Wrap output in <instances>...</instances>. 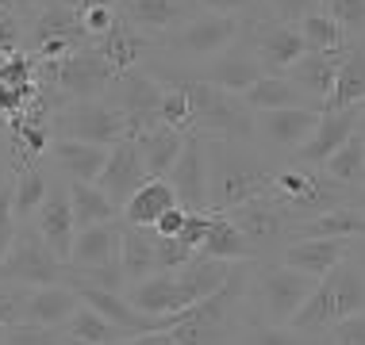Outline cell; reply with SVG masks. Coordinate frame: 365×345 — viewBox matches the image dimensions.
Segmentation results:
<instances>
[{"label":"cell","mask_w":365,"mask_h":345,"mask_svg":"<svg viewBox=\"0 0 365 345\" xmlns=\"http://www.w3.org/2000/svg\"><path fill=\"white\" fill-rule=\"evenodd\" d=\"M273 169H265L250 142L208 138V203L212 211H231L246 200L269 196Z\"/></svg>","instance_id":"cell-1"},{"label":"cell","mask_w":365,"mask_h":345,"mask_svg":"<svg viewBox=\"0 0 365 345\" xmlns=\"http://www.w3.org/2000/svg\"><path fill=\"white\" fill-rule=\"evenodd\" d=\"M312 276L289 269L281 261H254L250 280H246V299H250V319L254 322H269V327H289L296 319V311L308 303V295L315 292Z\"/></svg>","instance_id":"cell-2"},{"label":"cell","mask_w":365,"mask_h":345,"mask_svg":"<svg viewBox=\"0 0 365 345\" xmlns=\"http://www.w3.org/2000/svg\"><path fill=\"white\" fill-rule=\"evenodd\" d=\"M177 81L189 92L196 134L223 138V142H250L254 138V112L242 104V96H231L208 81H196V77H177Z\"/></svg>","instance_id":"cell-3"},{"label":"cell","mask_w":365,"mask_h":345,"mask_svg":"<svg viewBox=\"0 0 365 345\" xmlns=\"http://www.w3.org/2000/svg\"><path fill=\"white\" fill-rule=\"evenodd\" d=\"M115 77L120 73H115L112 62L93 43L73 51V54H66V58H58V62H38V81L46 88H54V92H62L66 104L70 100H101L108 88H112Z\"/></svg>","instance_id":"cell-4"},{"label":"cell","mask_w":365,"mask_h":345,"mask_svg":"<svg viewBox=\"0 0 365 345\" xmlns=\"http://www.w3.org/2000/svg\"><path fill=\"white\" fill-rule=\"evenodd\" d=\"M242 19L235 16H215V12H200L189 23H181L177 31L154 38V46H162L173 58H196V62H212L215 54L231 51L242 38Z\"/></svg>","instance_id":"cell-5"},{"label":"cell","mask_w":365,"mask_h":345,"mask_svg":"<svg viewBox=\"0 0 365 345\" xmlns=\"http://www.w3.org/2000/svg\"><path fill=\"white\" fill-rule=\"evenodd\" d=\"M51 138H73V142L112 150L115 142L127 138V123L104 96L101 100H70V104H58L51 120Z\"/></svg>","instance_id":"cell-6"},{"label":"cell","mask_w":365,"mask_h":345,"mask_svg":"<svg viewBox=\"0 0 365 345\" xmlns=\"http://www.w3.org/2000/svg\"><path fill=\"white\" fill-rule=\"evenodd\" d=\"M0 280L19 284V288H43V284H62L66 265L51 253V245L38 238L31 223L16 226V238L8 245L4 261H0Z\"/></svg>","instance_id":"cell-7"},{"label":"cell","mask_w":365,"mask_h":345,"mask_svg":"<svg viewBox=\"0 0 365 345\" xmlns=\"http://www.w3.org/2000/svg\"><path fill=\"white\" fill-rule=\"evenodd\" d=\"M162 92H165V85L158 81L150 69H127V73H120L112 81L104 100L123 115L127 138H139L150 127H162Z\"/></svg>","instance_id":"cell-8"},{"label":"cell","mask_w":365,"mask_h":345,"mask_svg":"<svg viewBox=\"0 0 365 345\" xmlns=\"http://www.w3.org/2000/svg\"><path fill=\"white\" fill-rule=\"evenodd\" d=\"M88 46V35L81 27V12L70 8L66 0H51L31 19V58L38 62H58V58Z\"/></svg>","instance_id":"cell-9"},{"label":"cell","mask_w":365,"mask_h":345,"mask_svg":"<svg viewBox=\"0 0 365 345\" xmlns=\"http://www.w3.org/2000/svg\"><path fill=\"white\" fill-rule=\"evenodd\" d=\"M227 219L242 230V238L250 242L254 258H262V253H269L273 245H289L292 242V215L284 211V207L273 200V196H258V200H246L239 207H231V211H223Z\"/></svg>","instance_id":"cell-10"},{"label":"cell","mask_w":365,"mask_h":345,"mask_svg":"<svg viewBox=\"0 0 365 345\" xmlns=\"http://www.w3.org/2000/svg\"><path fill=\"white\" fill-rule=\"evenodd\" d=\"M242 35L250 38V54L258 58V65L265 73H289V65L304 58V38L296 23L254 19V23L242 27Z\"/></svg>","instance_id":"cell-11"},{"label":"cell","mask_w":365,"mask_h":345,"mask_svg":"<svg viewBox=\"0 0 365 345\" xmlns=\"http://www.w3.org/2000/svg\"><path fill=\"white\" fill-rule=\"evenodd\" d=\"M170 189L177 192V203L185 211H212L208 203V138L204 134H185V150L170 169Z\"/></svg>","instance_id":"cell-12"},{"label":"cell","mask_w":365,"mask_h":345,"mask_svg":"<svg viewBox=\"0 0 365 345\" xmlns=\"http://www.w3.org/2000/svg\"><path fill=\"white\" fill-rule=\"evenodd\" d=\"M146 181H150V173H146V161H143L139 146H135V138H123V142H115L112 150H108L104 173L96 176V189L123 211V203L131 200Z\"/></svg>","instance_id":"cell-13"},{"label":"cell","mask_w":365,"mask_h":345,"mask_svg":"<svg viewBox=\"0 0 365 345\" xmlns=\"http://www.w3.org/2000/svg\"><path fill=\"white\" fill-rule=\"evenodd\" d=\"M323 107H281V112H262L254 115V138L277 150H300L312 138L315 123H319Z\"/></svg>","instance_id":"cell-14"},{"label":"cell","mask_w":365,"mask_h":345,"mask_svg":"<svg viewBox=\"0 0 365 345\" xmlns=\"http://www.w3.org/2000/svg\"><path fill=\"white\" fill-rule=\"evenodd\" d=\"M31 226L38 230V238L51 245V253L62 265H70L73 253V238H77V223H73V207H70V189L66 184H54L46 203L38 207V215L31 219Z\"/></svg>","instance_id":"cell-15"},{"label":"cell","mask_w":365,"mask_h":345,"mask_svg":"<svg viewBox=\"0 0 365 345\" xmlns=\"http://www.w3.org/2000/svg\"><path fill=\"white\" fill-rule=\"evenodd\" d=\"M192 16H200V4H196V0H123V19L150 38H162V35L177 31V27L189 23Z\"/></svg>","instance_id":"cell-16"},{"label":"cell","mask_w":365,"mask_h":345,"mask_svg":"<svg viewBox=\"0 0 365 345\" xmlns=\"http://www.w3.org/2000/svg\"><path fill=\"white\" fill-rule=\"evenodd\" d=\"M358 120H361L358 107H346V112H323L319 123H315V131H312V138L292 157L300 165L323 169V165H327V157H334V150H339V146L346 142L354 131H358Z\"/></svg>","instance_id":"cell-17"},{"label":"cell","mask_w":365,"mask_h":345,"mask_svg":"<svg viewBox=\"0 0 365 345\" xmlns=\"http://www.w3.org/2000/svg\"><path fill=\"white\" fill-rule=\"evenodd\" d=\"M81 311V295H77L73 284H43V288H31L27 295V311L24 322L27 327H43V330H66V322Z\"/></svg>","instance_id":"cell-18"},{"label":"cell","mask_w":365,"mask_h":345,"mask_svg":"<svg viewBox=\"0 0 365 345\" xmlns=\"http://www.w3.org/2000/svg\"><path fill=\"white\" fill-rule=\"evenodd\" d=\"M112 265H120V219L101 226H81L66 269L93 272V269H112Z\"/></svg>","instance_id":"cell-19"},{"label":"cell","mask_w":365,"mask_h":345,"mask_svg":"<svg viewBox=\"0 0 365 345\" xmlns=\"http://www.w3.org/2000/svg\"><path fill=\"white\" fill-rule=\"evenodd\" d=\"M46 161H51L70 184L73 181L77 184H96V176L104 173V161H108V146H88V142H73V138H51Z\"/></svg>","instance_id":"cell-20"},{"label":"cell","mask_w":365,"mask_h":345,"mask_svg":"<svg viewBox=\"0 0 365 345\" xmlns=\"http://www.w3.org/2000/svg\"><path fill=\"white\" fill-rule=\"evenodd\" d=\"M258 77H265V69L258 65V58L250 54V46H246V51L242 46H231V51L215 54L212 62L196 73V81H208V85L223 88V92H231V96H242Z\"/></svg>","instance_id":"cell-21"},{"label":"cell","mask_w":365,"mask_h":345,"mask_svg":"<svg viewBox=\"0 0 365 345\" xmlns=\"http://www.w3.org/2000/svg\"><path fill=\"white\" fill-rule=\"evenodd\" d=\"M350 242H339V238H296V242H289L281 250V265H289V269L312 276V280H323L334 265L346 261Z\"/></svg>","instance_id":"cell-22"},{"label":"cell","mask_w":365,"mask_h":345,"mask_svg":"<svg viewBox=\"0 0 365 345\" xmlns=\"http://www.w3.org/2000/svg\"><path fill=\"white\" fill-rule=\"evenodd\" d=\"M342 54H346V51H342ZM342 54H308V51H304V58H300V62H292L284 77L296 85V92H300L308 104L327 107L331 92H334V77H339Z\"/></svg>","instance_id":"cell-23"},{"label":"cell","mask_w":365,"mask_h":345,"mask_svg":"<svg viewBox=\"0 0 365 345\" xmlns=\"http://www.w3.org/2000/svg\"><path fill=\"white\" fill-rule=\"evenodd\" d=\"M120 269L127 284L158 276V234L150 226H131L120 219Z\"/></svg>","instance_id":"cell-24"},{"label":"cell","mask_w":365,"mask_h":345,"mask_svg":"<svg viewBox=\"0 0 365 345\" xmlns=\"http://www.w3.org/2000/svg\"><path fill=\"white\" fill-rule=\"evenodd\" d=\"M51 189H54V184H51V169H46V157L19 165L16 176H12V189H8V200H12L16 223H31L35 215H38V207L46 203Z\"/></svg>","instance_id":"cell-25"},{"label":"cell","mask_w":365,"mask_h":345,"mask_svg":"<svg viewBox=\"0 0 365 345\" xmlns=\"http://www.w3.org/2000/svg\"><path fill=\"white\" fill-rule=\"evenodd\" d=\"M296 238H339V242H350V238H365V207L358 203H342L334 211H323L315 219H304L292 226V242Z\"/></svg>","instance_id":"cell-26"},{"label":"cell","mask_w":365,"mask_h":345,"mask_svg":"<svg viewBox=\"0 0 365 345\" xmlns=\"http://www.w3.org/2000/svg\"><path fill=\"white\" fill-rule=\"evenodd\" d=\"M365 104V43L350 38L346 54L339 62V77H334V92L323 112H346V107Z\"/></svg>","instance_id":"cell-27"},{"label":"cell","mask_w":365,"mask_h":345,"mask_svg":"<svg viewBox=\"0 0 365 345\" xmlns=\"http://www.w3.org/2000/svg\"><path fill=\"white\" fill-rule=\"evenodd\" d=\"M93 46L108 58V62H112L115 73H127V69H139V62L154 51V38L143 35L139 27H131L127 19H120V27L108 31L104 38H96Z\"/></svg>","instance_id":"cell-28"},{"label":"cell","mask_w":365,"mask_h":345,"mask_svg":"<svg viewBox=\"0 0 365 345\" xmlns=\"http://www.w3.org/2000/svg\"><path fill=\"white\" fill-rule=\"evenodd\" d=\"M173 207H181V203H177V192L170 189V181H158V176H150V181H146L143 189L123 203L120 219L131 223V226H154L165 211H173Z\"/></svg>","instance_id":"cell-29"},{"label":"cell","mask_w":365,"mask_h":345,"mask_svg":"<svg viewBox=\"0 0 365 345\" xmlns=\"http://www.w3.org/2000/svg\"><path fill=\"white\" fill-rule=\"evenodd\" d=\"M339 307H334V292H331V284L327 280H319L315 284V292L308 295V303H304L300 311H296V319L289 322L292 330H300L304 338H312V341H323L327 334L339 327Z\"/></svg>","instance_id":"cell-30"},{"label":"cell","mask_w":365,"mask_h":345,"mask_svg":"<svg viewBox=\"0 0 365 345\" xmlns=\"http://www.w3.org/2000/svg\"><path fill=\"white\" fill-rule=\"evenodd\" d=\"M135 146H139L143 161H146V173L158 176V181H165L170 169L177 165V157L185 150V134L173 131V127H150V131H143L135 138Z\"/></svg>","instance_id":"cell-31"},{"label":"cell","mask_w":365,"mask_h":345,"mask_svg":"<svg viewBox=\"0 0 365 345\" xmlns=\"http://www.w3.org/2000/svg\"><path fill=\"white\" fill-rule=\"evenodd\" d=\"M242 104L250 107L254 115H262V112H281V107H315V104H308L300 92H296V85H292L284 73H265V77H258V81H254V85L242 92Z\"/></svg>","instance_id":"cell-32"},{"label":"cell","mask_w":365,"mask_h":345,"mask_svg":"<svg viewBox=\"0 0 365 345\" xmlns=\"http://www.w3.org/2000/svg\"><path fill=\"white\" fill-rule=\"evenodd\" d=\"M200 253H204V258H212V261H227V265H235V261H258V258H254V250H250V242L242 238V230L227 219L223 211L212 215L208 238H204Z\"/></svg>","instance_id":"cell-33"},{"label":"cell","mask_w":365,"mask_h":345,"mask_svg":"<svg viewBox=\"0 0 365 345\" xmlns=\"http://www.w3.org/2000/svg\"><path fill=\"white\" fill-rule=\"evenodd\" d=\"M62 334H66V341H73V345H127L131 341L115 322H108L104 314H96L93 307H85V303H81V311L66 322Z\"/></svg>","instance_id":"cell-34"},{"label":"cell","mask_w":365,"mask_h":345,"mask_svg":"<svg viewBox=\"0 0 365 345\" xmlns=\"http://www.w3.org/2000/svg\"><path fill=\"white\" fill-rule=\"evenodd\" d=\"M334 292V307H339V319H354V314H365V272L354 261H342L323 276Z\"/></svg>","instance_id":"cell-35"},{"label":"cell","mask_w":365,"mask_h":345,"mask_svg":"<svg viewBox=\"0 0 365 345\" xmlns=\"http://www.w3.org/2000/svg\"><path fill=\"white\" fill-rule=\"evenodd\" d=\"M66 189H70V207H73L77 230H81V226H101V223H115V219H120V207L108 200L96 184H77V181L70 184V181H66Z\"/></svg>","instance_id":"cell-36"},{"label":"cell","mask_w":365,"mask_h":345,"mask_svg":"<svg viewBox=\"0 0 365 345\" xmlns=\"http://www.w3.org/2000/svg\"><path fill=\"white\" fill-rule=\"evenodd\" d=\"M323 173H327L331 181H339L342 189H358L365 181V134L354 131L346 142L334 150V157H327Z\"/></svg>","instance_id":"cell-37"},{"label":"cell","mask_w":365,"mask_h":345,"mask_svg":"<svg viewBox=\"0 0 365 345\" xmlns=\"http://www.w3.org/2000/svg\"><path fill=\"white\" fill-rule=\"evenodd\" d=\"M300 38H304V51L308 54H342L350 46V35L342 31L327 12H312L308 19H304Z\"/></svg>","instance_id":"cell-38"},{"label":"cell","mask_w":365,"mask_h":345,"mask_svg":"<svg viewBox=\"0 0 365 345\" xmlns=\"http://www.w3.org/2000/svg\"><path fill=\"white\" fill-rule=\"evenodd\" d=\"M327 341V338H323ZM239 345H315L312 338H304L292 327H269V322H254L246 319V327L239 334Z\"/></svg>","instance_id":"cell-39"},{"label":"cell","mask_w":365,"mask_h":345,"mask_svg":"<svg viewBox=\"0 0 365 345\" xmlns=\"http://www.w3.org/2000/svg\"><path fill=\"white\" fill-rule=\"evenodd\" d=\"M319 12H327L350 38L365 31V0H319Z\"/></svg>","instance_id":"cell-40"},{"label":"cell","mask_w":365,"mask_h":345,"mask_svg":"<svg viewBox=\"0 0 365 345\" xmlns=\"http://www.w3.org/2000/svg\"><path fill=\"white\" fill-rule=\"evenodd\" d=\"M27 295H31V288H19V284L0 280V330H12V327L24 322Z\"/></svg>","instance_id":"cell-41"},{"label":"cell","mask_w":365,"mask_h":345,"mask_svg":"<svg viewBox=\"0 0 365 345\" xmlns=\"http://www.w3.org/2000/svg\"><path fill=\"white\" fill-rule=\"evenodd\" d=\"M120 19H123V12L115 4H93V8H85V12H81V27H85L88 43H96V38H104L108 31H115Z\"/></svg>","instance_id":"cell-42"},{"label":"cell","mask_w":365,"mask_h":345,"mask_svg":"<svg viewBox=\"0 0 365 345\" xmlns=\"http://www.w3.org/2000/svg\"><path fill=\"white\" fill-rule=\"evenodd\" d=\"M200 12H215V16H235L242 23H254V19H265V4L262 0H196Z\"/></svg>","instance_id":"cell-43"},{"label":"cell","mask_w":365,"mask_h":345,"mask_svg":"<svg viewBox=\"0 0 365 345\" xmlns=\"http://www.w3.org/2000/svg\"><path fill=\"white\" fill-rule=\"evenodd\" d=\"M262 4H265V19H281V23H296V27L312 12H319V0H262Z\"/></svg>","instance_id":"cell-44"},{"label":"cell","mask_w":365,"mask_h":345,"mask_svg":"<svg viewBox=\"0 0 365 345\" xmlns=\"http://www.w3.org/2000/svg\"><path fill=\"white\" fill-rule=\"evenodd\" d=\"M4 345H70V341H66L62 330H43V327L19 322V327L4 330Z\"/></svg>","instance_id":"cell-45"},{"label":"cell","mask_w":365,"mask_h":345,"mask_svg":"<svg viewBox=\"0 0 365 345\" xmlns=\"http://www.w3.org/2000/svg\"><path fill=\"white\" fill-rule=\"evenodd\" d=\"M331 345H365V314H354V319H342L339 327L331 330Z\"/></svg>","instance_id":"cell-46"},{"label":"cell","mask_w":365,"mask_h":345,"mask_svg":"<svg viewBox=\"0 0 365 345\" xmlns=\"http://www.w3.org/2000/svg\"><path fill=\"white\" fill-rule=\"evenodd\" d=\"M16 215H12V200H8V192H0V261H4L8 245L16 238Z\"/></svg>","instance_id":"cell-47"},{"label":"cell","mask_w":365,"mask_h":345,"mask_svg":"<svg viewBox=\"0 0 365 345\" xmlns=\"http://www.w3.org/2000/svg\"><path fill=\"white\" fill-rule=\"evenodd\" d=\"M185 219H189V211H185V207H173V211H165L162 219H158V223L150 226V230L158 234V238H181Z\"/></svg>","instance_id":"cell-48"},{"label":"cell","mask_w":365,"mask_h":345,"mask_svg":"<svg viewBox=\"0 0 365 345\" xmlns=\"http://www.w3.org/2000/svg\"><path fill=\"white\" fill-rule=\"evenodd\" d=\"M0 4H4L8 12H16L19 19H24V16H38L46 4H51V0H0Z\"/></svg>","instance_id":"cell-49"},{"label":"cell","mask_w":365,"mask_h":345,"mask_svg":"<svg viewBox=\"0 0 365 345\" xmlns=\"http://www.w3.org/2000/svg\"><path fill=\"white\" fill-rule=\"evenodd\" d=\"M127 345H181V341L165 330V334H146V338H135V341H127Z\"/></svg>","instance_id":"cell-50"},{"label":"cell","mask_w":365,"mask_h":345,"mask_svg":"<svg viewBox=\"0 0 365 345\" xmlns=\"http://www.w3.org/2000/svg\"><path fill=\"white\" fill-rule=\"evenodd\" d=\"M346 261H354L358 269L365 272V238H354L350 242V253H346Z\"/></svg>","instance_id":"cell-51"},{"label":"cell","mask_w":365,"mask_h":345,"mask_svg":"<svg viewBox=\"0 0 365 345\" xmlns=\"http://www.w3.org/2000/svg\"><path fill=\"white\" fill-rule=\"evenodd\" d=\"M8 142H12V120H4V115H0V154L8 150Z\"/></svg>","instance_id":"cell-52"},{"label":"cell","mask_w":365,"mask_h":345,"mask_svg":"<svg viewBox=\"0 0 365 345\" xmlns=\"http://www.w3.org/2000/svg\"><path fill=\"white\" fill-rule=\"evenodd\" d=\"M358 112H361V120H358V134H365V104L358 107Z\"/></svg>","instance_id":"cell-53"},{"label":"cell","mask_w":365,"mask_h":345,"mask_svg":"<svg viewBox=\"0 0 365 345\" xmlns=\"http://www.w3.org/2000/svg\"><path fill=\"white\" fill-rule=\"evenodd\" d=\"M354 203H358V207H365V192H361V196H358V200H354Z\"/></svg>","instance_id":"cell-54"},{"label":"cell","mask_w":365,"mask_h":345,"mask_svg":"<svg viewBox=\"0 0 365 345\" xmlns=\"http://www.w3.org/2000/svg\"><path fill=\"white\" fill-rule=\"evenodd\" d=\"M0 345H4V330H0Z\"/></svg>","instance_id":"cell-55"},{"label":"cell","mask_w":365,"mask_h":345,"mask_svg":"<svg viewBox=\"0 0 365 345\" xmlns=\"http://www.w3.org/2000/svg\"><path fill=\"white\" fill-rule=\"evenodd\" d=\"M315 345H331V341H315Z\"/></svg>","instance_id":"cell-56"},{"label":"cell","mask_w":365,"mask_h":345,"mask_svg":"<svg viewBox=\"0 0 365 345\" xmlns=\"http://www.w3.org/2000/svg\"><path fill=\"white\" fill-rule=\"evenodd\" d=\"M70 345H73V341H70Z\"/></svg>","instance_id":"cell-57"}]
</instances>
